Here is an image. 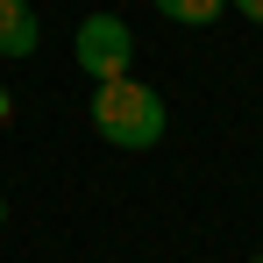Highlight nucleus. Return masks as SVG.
Listing matches in <instances>:
<instances>
[{"label":"nucleus","mask_w":263,"mask_h":263,"mask_svg":"<svg viewBox=\"0 0 263 263\" xmlns=\"http://www.w3.org/2000/svg\"><path fill=\"white\" fill-rule=\"evenodd\" d=\"M86 114H92V135L114 142V149H157L164 142V121H171L164 114V92H149L135 71L128 79H100Z\"/></svg>","instance_id":"nucleus-1"},{"label":"nucleus","mask_w":263,"mask_h":263,"mask_svg":"<svg viewBox=\"0 0 263 263\" xmlns=\"http://www.w3.org/2000/svg\"><path fill=\"white\" fill-rule=\"evenodd\" d=\"M71 57H79V71H86L92 86L100 79H128V64H135V29L121 22V14H86L79 22V36H71Z\"/></svg>","instance_id":"nucleus-2"},{"label":"nucleus","mask_w":263,"mask_h":263,"mask_svg":"<svg viewBox=\"0 0 263 263\" xmlns=\"http://www.w3.org/2000/svg\"><path fill=\"white\" fill-rule=\"evenodd\" d=\"M43 43V22L29 0H0V57H36Z\"/></svg>","instance_id":"nucleus-3"},{"label":"nucleus","mask_w":263,"mask_h":263,"mask_svg":"<svg viewBox=\"0 0 263 263\" xmlns=\"http://www.w3.org/2000/svg\"><path fill=\"white\" fill-rule=\"evenodd\" d=\"M157 14L164 22H185V29H206V22L228 14V0H157Z\"/></svg>","instance_id":"nucleus-4"},{"label":"nucleus","mask_w":263,"mask_h":263,"mask_svg":"<svg viewBox=\"0 0 263 263\" xmlns=\"http://www.w3.org/2000/svg\"><path fill=\"white\" fill-rule=\"evenodd\" d=\"M228 7H235L242 22H263V0H228Z\"/></svg>","instance_id":"nucleus-5"},{"label":"nucleus","mask_w":263,"mask_h":263,"mask_svg":"<svg viewBox=\"0 0 263 263\" xmlns=\"http://www.w3.org/2000/svg\"><path fill=\"white\" fill-rule=\"evenodd\" d=\"M0 121H14V92L7 86H0Z\"/></svg>","instance_id":"nucleus-6"},{"label":"nucleus","mask_w":263,"mask_h":263,"mask_svg":"<svg viewBox=\"0 0 263 263\" xmlns=\"http://www.w3.org/2000/svg\"><path fill=\"white\" fill-rule=\"evenodd\" d=\"M0 228H7V199H0Z\"/></svg>","instance_id":"nucleus-7"},{"label":"nucleus","mask_w":263,"mask_h":263,"mask_svg":"<svg viewBox=\"0 0 263 263\" xmlns=\"http://www.w3.org/2000/svg\"><path fill=\"white\" fill-rule=\"evenodd\" d=\"M249 263H263V256H249Z\"/></svg>","instance_id":"nucleus-8"}]
</instances>
